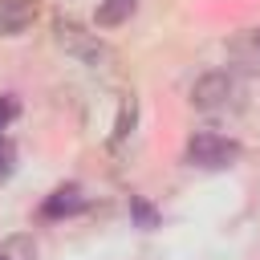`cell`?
<instances>
[{
	"instance_id": "obj_1",
	"label": "cell",
	"mask_w": 260,
	"mask_h": 260,
	"mask_svg": "<svg viewBox=\"0 0 260 260\" xmlns=\"http://www.w3.org/2000/svg\"><path fill=\"white\" fill-rule=\"evenodd\" d=\"M53 32H57V45L73 57V61H81V65H89V69H106V65H114V49L98 37V32H89V28H81L77 20H57L53 24Z\"/></svg>"
},
{
	"instance_id": "obj_2",
	"label": "cell",
	"mask_w": 260,
	"mask_h": 260,
	"mask_svg": "<svg viewBox=\"0 0 260 260\" xmlns=\"http://www.w3.org/2000/svg\"><path fill=\"white\" fill-rule=\"evenodd\" d=\"M240 158V142L228 138V134H215V130H199L191 142H187V162L191 167H203V171H223Z\"/></svg>"
},
{
	"instance_id": "obj_3",
	"label": "cell",
	"mask_w": 260,
	"mask_h": 260,
	"mask_svg": "<svg viewBox=\"0 0 260 260\" xmlns=\"http://www.w3.org/2000/svg\"><path fill=\"white\" fill-rule=\"evenodd\" d=\"M232 77L223 73V69H211V73H203L195 85H191V106L195 110H203V114H215V110H223L228 102H232Z\"/></svg>"
},
{
	"instance_id": "obj_4",
	"label": "cell",
	"mask_w": 260,
	"mask_h": 260,
	"mask_svg": "<svg viewBox=\"0 0 260 260\" xmlns=\"http://www.w3.org/2000/svg\"><path fill=\"white\" fill-rule=\"evenodd\" d=\"M41 4L37 0H0V37H20L37 20Z\"/></svg>"
},
{
	"instance_id": "obj_5",
	"label": "cell",
	"mask_w": 260,
	"mask_h": 260,
	"mask_svg": "<svg viewBox=\"0 0 260 260\" xmlns=\"http://www.w3.org/2000/svg\"><path fill=\"white\" fill-rule=\"evenodd\" d=\"M85 207V195H81V187L77 183H65V187H57L49 199H45V215L49 219H61V215H73V211H81Z\"/></svg>"
},
{
	"instance_id": "obj_6",
	"label": "cell",
	"mask_w": 260,
	"mask_h": 260,
	"mask_svg": "<svg viewBox=\"0 0 260 260\" xmlns=\"http://www.w3.org/2000/svg\"><path fill=\"white\" fill-rule=\"evenodd\" d=\"M134 8H138V0H102L98 4V28H114V24L130 20Z\"/></svg>"
},
{
	"instance_id": "obj_7",
	"label": "cell",
	"mask_w": 260,
	"mask_h": 260,
	"mask_svg": "<svg viewBox=\"0 0 260 260\" xmlns=\"http://www.w3.org/2000/svg\"><path fill=\"white\" fill-rule=\"evenodd\" d=\"M134 110H138L134 98H126V102H122V114H118V126H114V146H122V138L134 130Z\"/></svg>"
},
{
	"instance_id": "obj_8",
	"label": "cell",
	"mask_w": 260,
	"mask_h": 260,
	"mask_svg": "<svg viewBox=\"0 0 260 260\" xmlns=\"http://www.w3.org/2000/svg\"><path fill=\"white\" fill-rule=\"evenodd\" d=\"M16 171V146L8 138H0V179H8Z\"/></svg>"
},
{
	"instance_id": "obj_9",
	"label": "cell",
	"mask_w": 260,
	"mask_h": 260,
	"mask_svg": "<svg viewBox=\"0 0 260 260\" xmlns=\"http://www.w3.org/2000/svg\"><path fill=\"white\" fill-rule=\"evenodd\" d=\"M12 118H16V98H8V93H4V98H0V130H4Z\"/></svg>"
},
{
	"instance_id": "obj_10",
	"label": "cell",
	"mask_w": 260,
	"mask_h": 260,
	"mask_svg": "<svg viewBox=\"0 0 260 260\" xmlns=\"http://www.w3.org/2000/svg\"><path fill=\"white\" fill-rule=\"evenodd\" d=\"M134 215H138V223H142V228H154V211H150L146 203H134Z\"/></svg>"
},
{
	"instance_id": "obj_11",
	"label": "cell",
	"mask_w": 260,
	"mask_h": 260,
	"mask_svg": "<svg viewBox=\"0 0 260 260\" xmlns=\"http://www.w3.org/2000/svg\"><path fill=\"white\" fill-rule=\"evenodd\" d=\"M0 260H8V256H4V252H0Z\"/></svg>"
},
{
	"instance_id": "obj_12",
	"label": "cell",
	"mask_w": 260,
	"mask_h": 260,
	"mask_svg": "<svg viewBox=\"0 0 260 260\" xmlns=\"http://www.w3.org/2000/svg\"><path fill=\"white\" fill-rule=\"evenodd\" d=\"M256 45H260V32H256Z\"/></svg>"
}]
</instances>
